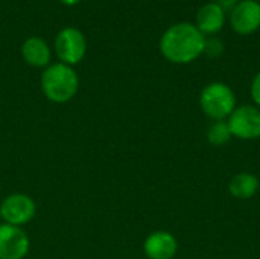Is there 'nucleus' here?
Wrapping results in <instances>:
<instances>
[{"label": "nucleus", "instance_id": "obj_1", "mask_svg": "<svg viewBox=\"0 0 260 259\" xmlns=\"http://www.w3.org/2000/svg\"><path fill=\"white\" fill-rule=\"evenodd\" d=\"M206 37L195 24L177 23L165 31L160 38L161 55L174 64H187L195 61L204 52Z\"/></svg>", "mask_w": 260, "mask_h": 259}, {"label": "nucleus", "instance_id": "obj_2", "mask_svg": "<svg viewBox=\"0 0 260 259\" xmlns=\"http://www.w3.org/2000/svg\"><path fill=\"white\" fill-rule=\"evenodd\" d=\"M41 89L49 101L55 104H66L78 93V73L72 66L64 63L49 64L41 75Z\"/></svg>", "mask_w": 260, "mask_h": 259}, {"label": "nucleus", "instance_id": "obj_3", "mask_svg": "<svg viewBox=\"0 0 260 259\" xmlns=\"http://www.w3.org/2000/svg\"><path fill=\"white\" fill-rule=\"evenodd\" d=\"M200 105L212 121H225L236 108V95L230 85L224 82H212L203 89Z\"/></svg>", "mask_w": 260, "mask_h": 259}, {"label": "nucleus", "instance_id": "obj_4", "mask_svg": "<svg viewBox=\"0 0 260 259\" xmlns=\"http://www.w3.org/2000/svg\"><path fill=\"white\" fill-rule=\"evenodd\" d=\"M55 52L61 63L75 66L82 61L87 52V40L78 27H64L56 34Z\"/></svg>", "mask_w": 260, "mask_h": 259}, {"label": "nucleus", "instance_id": "obj_5", "mask_svg": "<svg viewBox=\"0 0 260 259\" xmlns=\"http://www.w3.org/2000/svg\"><path fill=\"white\" fill-rule=\"evenodd\" d=\"M233 137L254 140L260 137V108L256 105H239L227 119Z\"/></svg>", "mask_w": 260, "mask_h": 259}, {"label": "nucleus", "instance_id": "obj_6", "mask_svg": "<svg viewBox=\"0 0 260 259\" xmlns=\"http://www.w3.org/2000/svg\"><path fill=\"white\" fill-rule=\"evenodd\" d=\"M2 220L6 224L21 227L32 221L37 214V205L26 194H11L0 205Z\"/></svg>", "mask_w": 260, "mask_h": 259}, {"label": "nucleus", "instance_id": "obj_7", "mask_svg": "<svg viewBox=\"0 0 260 259\" xmlns=\"http://www.w3.org/2000/svg\"><path fill=\"white\" fill-rule=\"evenodd\" d=\"M29 246V238L21 227L0 224V259H24Z\"/></svg>", "mask_w": 260, "mask_h": 259}, {"label": "nucleus", "instance_id": "obj_8", "mask_svg": "<svg viewBox=\"0 0 260 259\" xmlns=\"http://www.w3.org/2000/svg\"><path fill=\"white\" fill-rule=\"evenodd\" d=\"M230 23L241 35L254 34L260 27V3L256 0H241L232 8Z\"/></svg>", "mask_w": 260, "mask_h": 259}, {"label": "nucleus", "instance_id": "obj_9", "mask_svg": "<svg viewBox=\"0 0 260 259\" xmlns=\"http://www.w3.org/2000/svg\"><path fill=\"white\" fill-rule=\"evenodd\" d=\"M143 252L149 259H172L178 252V241L171 232L157 231L145 240Z\"/></svg>", "mask_w": 260, "mask_h": 259}, {"label": "nucleus", "instance_id": "obj_10", "mask_svg": "<svg viewBox=\"0 0 260 259\" xmlns=\"http://www.w3.org/2000/svg\"><path fill=\"white\" fill-rule=\"evenodd\" d=\"M225 21V11L218 2H210L203 5L197 12V27L206 35H215L219 32Z\"/></svg>", "mask_w": 260, "mask_h": 259}, {"label": "nucleus", "instance_id": "obj_11", "mask_svg": "<svg viewBox=\"0 0 260 259\" xmlns=\"http://www.w3.org/2000/svg\"><path fill=\"white\" fill-rule=\"evenodd\" d=\"M21 56L32 67H47L52 58L49 44L40 37H30L21 44Z\"/></svg>", "mask_w": 260, "mask_h": 259}, {"label": "nucleus", "instance_id": "obj_12", "mask_svg": "<svg viewBox=\"0 0 260 259\" xmlns=\"http://www.w3.org/2000/svg\"><path fill=\"white\" fill-rule=\"evenodd\" d=\"M259 179L251 172H239L232 177L229 183V191L232 197L238 200H248L254 197L259 191Z\"/></svg>", "mask_w": 260, "mask_h": 259}, {"label": "nucleus", "instance_id": "obj_13", "mask_svg": "<svg viewBox=\"0 0 260 259\" xmlns=\"http://www.w3.org/2000/svg\"><path fill=\"white\" fill-rule=\"evenodd\" d=\"M233 134L227 121H213L207 128V140L210 145L222 147L232 140Z\"/></svg>", "mask_w": 260, "mask_h": 259}, {"label": "nucleus", "instance_id": "obj_14", "mask_svg": "<svg viewBox=\"0 0 260 259\" xmlns=\"http://www.w3.org/2000/svg\"><path fill=\"white\" fill-rule=\"evenodd\" d=\"M224 52V44L219 38L216 37H209L204 41V52L206 55H209L210 58H218L221 53Z\"/></svg>", "mask_w": 260, "mask_h": 259}, {"label": "nucleus", "instance_id": "obj_15", "mask_svg": "<svg viewBox=\"0 0 260 259\" xmlns=\"http://www.w3.org/2000/svg\"><path fill=\"white\" fill-rule=\"evenodd\" d=\"M250 92H251V98H253L256 107H259L260 108V72L254 76V79H253V82H251Z\"/></svg>", "mask_w": 260, "mask_h": 259}, {"label": "nucleus", "instance_id": "obj_16", "mask_svg": "<svg viewBox=\"0 0 260 259\" xmlns=\"http://www.w3.org/2000/svg\"><path fill=\"white\" fill-rule=\"evenodd\" d=\"M62 5H66V6H75V5H78L81 0H59Z\"/></svg>", "mask_w": 260, "mask_h": 259}, {"label": "nucleus", "instance_id": "obj_17", "mask_svg": "<svg viewBox=\"0 0 260 259\" xmlns=\"http://www.w3.org/2000/svg\"><path fill=\"white\" fill-rule=\"evenodd\" d=\"M0 218H2V214H0Z\"/></svg>", "mask_w": 260, "mask_h": 259}]
</instances>
